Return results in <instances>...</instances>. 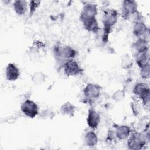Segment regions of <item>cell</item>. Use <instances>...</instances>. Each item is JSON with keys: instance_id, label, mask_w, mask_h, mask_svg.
Here are the masks:
<instances>
[{"instance_id": "cell-1", "label": "cell", "mask_w": 150, "mask_h": 150, "mask_svg": "<svg viewBox=\"0 0 150 150\" xmlns=\"http://www.w3.org/2000/svg\"><path fill=\"white\" fill-rule=\"evenodd\" d=\"M118 16V12L115 9H108L104 12L103 17V34L102 36L104 43L107 42L108 36L117 22Z\"/></svg>"}, {"instance_id": "cell-2", "label": "cell", "mask_w": 150, "mask_h": 150, "mask_svg": "<svg viewBox=\"0 0 150 150\" xmlns=\"http://www.w3.org/2000/svg\"><path fill=\"white\" fill-rule=\"evenodd\" d=\"M53 53L56 60L62 62L63 64L69 60L74 59L77 55V51L71 46L57 44L54 47Z\"/></svg>"}, {"instance_id": "cell-3", "label": "cell", "mask_w": 150, "mask_h": 150, "mask_svg": "<svg viewBox=\"0 0 150 150\" xmlns=\"http://www.w3.org/2000/svg\"><path fill=\"white\" fill-rule=\"evenodd\" d=\"M129 137L127 146L129 149L132 150L141 149L145 146L147 142L149 141V139L146 137L144 131L141 132H134L130 134Z\"/></svg>"}, {"instance_id": "cell-4", "label": "cell", "mask_w": 150, "mask_h": 150, "mask_svg": "<svg viewBox=\"0 0 150 150\" xmlns=\"http://www.w3.org/2000/svg\"><path fill=\"white\" fill-rule=\"evenodd\" d=\"M135 17L134 21L133 33L138 38H144L146 34L149 33V29L146 26L143 16L138 12L135 14Z\"/></svg>"}, {"instance_id": "cell-5", "label": "cell", "mask_w": 150, "mask_h": 150, "mask_svg": "<svg viewBox=\"0 0 150 150\" xmlns=\"http://www.w3.org/2000/svg\"><path fill=\"white\" fill-rule=\"evenodd\" d=\"M101 87L100 85L94 83L87 84L83 90L84 98L89 103L98 98L101 94Z\"/></svg>"}, {"instance_id": "cell-6", "label": "cell", "mask_w": 150, "mask_h": 150, "mask_svg": "<svg viewBox=\"0 0 150 150\" xmlns=\"http://www.w3.org/2000/svg\"><path fill=\"white\" fill-rule=\"evenodd\" d=\"M22 113L30 118H34L39 114V107L33 101L28 99L24 101L21 105Z\"/></svg>"}, {"instance_id": "cell-7", "label": "cell", "mask_w": 150, "mask_h": 150, "mask_svg": "<svg viewBox=\"0 0 150 150\" xmlns=\"http://www.w3.org/2000/svg\"><path fill=\"white\" fill-rule=\"evenodd\" d=\"M62 66L65 74L67 76H75L81 74L83 71L81 67L74 59L66 61Z\"/></svg>"}, {"instance_id": "cell-8", "label": "cell", "mask_w": 150, "mask_h": 150, "mask_svg": "<svg viewBox=\"0 0 150 150\" xmlns=\"http://www.w3.org/2000/svg\"><path fill=\"white\" fill-rule=\"evenodd\" d=\"M80 21L88 32L96 33L99 30V25L96 17H85L80 15Z\"/></svg>"}, {"instance_id": "cell-9", "label": "cell", "mask_w": 150, "mask_h": 150, "mask_svg": "<svg viewBox=\"0 0 150 150\" xmlns=\"http://www.w3.org/2000/svg\"><path fill=\"white\" fill-rule=\"evenodd\" d=\"M138 12L137 4L135 1L126 0L122 2V17L127 19L131 15H135Z\"/></svg>"}, {"instance_id": "cell-10", "label": "cell", "mask_w": 150, "mask_h": 150, "mask_svg": "<svg viewBox=\"0 0 150 150\" xmlns=\"http://www.w3.org/2000/svg\"><path fill=\"white\" fill-rule=\"evenodd\" d=\"M100 122V116L99 113L93 108L88 110L87 117V124L89 128L92 129H96Z\"/></svg>"}, {"instance_id": "cell-11", "label": "cell", "mask_w": 150, "mask_h": 150, "mask_svg": "<svg viewBox=\"0 0 150 150\" xmlns=\"http://www.w3.org/2000/svg\"><path fill=\"white\" fill-rule=\"evenodd\" d=\"M5 76L6 79L9 81L16 80L20 76L19 68L14 63H8L5 69Z\"/></svg>"}, {"instance_id": "cell-12", "label": "cell", "mask_w": 150, "mask_h": 150, "mask_svg": "<svg viewBox=\"0 0 150 150\" xmlns=\"http://www.w3.org/2000/svg\"><path fill=\"white\" fill-rule=\"evenodd\" d=\"M98 13L97 6L96 4L87 3L83 8L80 16L85 17H96Z\"/></svg>"}, {"instance_id": "cell-13", "label": "cell", "mask_w": 150, "mask_h": 150, "mask_svg": "<svg viewBox=\"0 0 150 150\" xmlns=\"http://www.w3.org/2000/svg\"><path fill=\"white\" fill-rule=\"evenodd\" d=\"M115 135L117 138L120 140L125 139L131 134V128L125 125H121L118 126L114 131Z\"/></svg>"}, {"instance_id": "cell-14", "label": "cell", "mask_w": 150, "mask_h": 150, "mask_svg": "<svg viewBox=\"0 0 150 150\" xmlns=\"http://www.w3.org/2000/svg\"><path fill=\"white\" fill-rule=\"evenodd\" d=\"M135 60L139 69L149 64V56L148 52L136 53Z\"/></svg>"}, {"instance_id": "cell-15", "label": "cell", "mask_w": 150, "mask_h": 150, "mask_svg": "<svg viewBox=\"0 0 150 150\" xmlns=\"http://www.w3.org/2000/svg\"><path fill=\"white\" fill-rule=\"evenodd\" d=\"M13 8L17 15H23L27 11L28 2L24 0L15 1L13 4Z\"/></svg>"}, {"instance_id": "cell-16", "label": "cell", "mask_w": 150, "mask_h": 150, "mask_svg": "<svg viewBox=\"0 0 150 150\" xmlns=\"http://www.w3.org/2000/svg\"><path fill=\"white\" fill-rule=\"evenodd\" d=\"M134 47L137 53L148 52V41L143 38H138L135 42Z\"/></svg>"}, {"instance_id": "cell-17", "label": "cell", "mask_w": 150, "mask_h": 150, "mask_svg": "<svg viewBox=\"0 0 150 150\" xmlns=\"http://www.w3.org/2000/svg\"><path fill=\"white\" fill-rule=\"evenodd\" d=\"M132 91L135 95L139 97L145 93L149 91V87L145 83L138 82L135 84Z\"/></svg>"}, {"instance_id": "cell-18", "label": "cell", "mask_w": 150, "mask_h": 150, "mask_svg": "<svg viewBox=\"0 0 150 150\" xmlns=\"http://www.w3.org/2000/svg\"><path fill=\"white\" fill-rule=\"evenodd\" d=\"M84 141L86 145L89 147L96 146L98 141L97 135L93 131H90L86 134Z\"/></svg>"}, {"instance_id": "cell-19", "label": "cell", "mask_w": 150, "mask_h": 150, "mask_svg": "<svg viewBox=\"0 0 150 150\" xmlns=\"http://www.w3.org/2000/svg\"><path fill=\"white\" fill-rule=\"evenodd\" d=\"M60 112L64 115L73 117L76 112V107L71 103L66 102L60 107Z\"/></svg>"}, {"instance_id": "cell-20", "label": "cell", "mask_w": 150, "mask_h": 150, "mask_svg": "<svg viewBox=\"0 0 150 150\" xmlns=\"http://www.w3.org/2000/svg\"><path fill=\"white\" fill-rule=\"evenodd\" d=\"M46 75L42 71H36L34 73L32 77V80L36 85H40L43 84L46 81Z\"/></svg>"}, {"instance_id": "cell-21", "label": "cell", "mask_w": 150, "mask_h": 150, "mask_svg": "<svg viewBox=\"0 0 150 150\" xmlns=\"http://www.w3.org/2000/svg\"><path fill=\"white\" fill-rule=\"evenodd\" d=\"M121 67L124 69H127L130 68L132 65V59L129 57L128 55H125L121 59Z\"/></svg>"}, {"instance_id": "cell-22", "label": "cell", "mask_w": 150, "mask_h": 150, "mask_svg": "<svg viewBox=\"0 0 150 150\" xmlns=\"http://www.w3.org/2000/svg\"><path fill=\"white\" fill-rule=\"evenodd\" d=\"M124 97H125V91L124 90H117L113 93L112 96L113 100L115 101H120L122 100Z\"/></svg>"}, {"instance_id": "cell-23", "label": "cell", "mask_w": 150, "mask_h": 150, "mask_svg": "<svg viewBox=\"0 0 150 150\" xmlns=\"http://www.w3.org/2000/svg\"><path fill=\"white\" fill-rule=\"evenodd\" d=\"M140 69V75L144 79H148L150 77V67L149 64L146 65Z\"/></svg>"}, {"instance_id": "cell-24", "label": "cell", "mask_w": 150, "mask_h": 150, "mask_svg": "<svg viewBox=\"0 0 150 150\" xmlns=\"http://www.w3.org/2000/svg\"><path fill=\"white\" fill-rule=\"evenodd\" d=\"M40 2L41 1H30L29 2V14L30 16H32L36 11L40 4Z\"/></svg>"}, {"instance_id": "cell-25", "label": "cell", "mask_w": 150, "mask_h": 150, "mask_svg": "<svg viewBox=\"0 0 150 150\" xmlns=\"http://www.w3.org/2000/svg\"><path fill=\"white\" fill-rule=\"evenodd\" d=\"M131 108L133 113L135 114V115H137L139 113V110H140V106L138 104V102L137 101H134L131 103Z\"/></svg>"}]
</instances>
